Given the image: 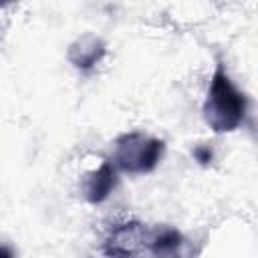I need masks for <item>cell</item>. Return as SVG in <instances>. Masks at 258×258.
<instances>
[{
	"instance_id": "obj_1",
	"label": "cell",
	"mask_w": 258,
	"mask_h": 258,
	"mask_svg": "<svg viewBox=\"0 0 258 258\" xmlns=\"http://www.w3.org/2000/svg\"><path fill=\"white\" fill-rule=\"evenodd\" d=\"M202 113L214 133L236 131L246 121L248 97L234 85L222 62H218L214 69Z\"/></svg>"
},
{
	"instance_id": "obj_2",
	"label": "cell",
	"mask_w": 258,
	"mask_h": 258,
	"mask_svg": "<svg viewBox=\"0 0 258 258\" xmlns=\"http://www.w3.org/2000/svg\"><path fill=\"white\" fill-rule=\"evenodd\" d=\"M163 153H165V143L161 139L139 131H131L117 137L113 145L111 163L115 165L117 171L143 175L159 165Z\"/></svg>"
},
{
	"instance_id": "obj_3",
	"label": "cell",
	"mask_w": 258,
	"mask_h": 258,
	"mask_svg": "<svg viewBox=\"0 0 258 258\" xmlns=\"http://www.w3.org/2000/svg\"><path fill=\"white\" fill-rule=\"evenodd\" d=\"M149 230L135 218L115 222L103 242V250L109 258H135L147 250Z\"/></svg>"
},
{
	"instance_id": "obj_4",
	"label": "cell",
	"mask_w": 258,
	"mask_h": 258,
	"mask_svg": "<svg viewBox=\"0 0 258 258\" xmlns=\"http://www.w3.org/2000/svg\"><path fill=\"white\" fill-rule=\"evenodd\" d=\"M147 250L153 258H194L189 240L171 226H159L147 236Z\"/></svg>"
},
{
	"instance_id": "obj_5",
	"label": "cell",
	"mask_w": 258,
	"mask_h": 258,
	"mask_svg": "<svg viewBox=\"0 0 258 258\" xmlns=\"http://www.w3.org/2000/svg\"><path fill=\"white\" fill-rule=\"evenodd\" d=\"M105 52H107V46H105L103 38L93 32H85L75 42H71L67 56L75 69L89 73L103 60Z\"/></svg>"
},
{
	"instance_id": "obj_6",
	"label": "cell",
	"mask_w": 258,
	"mask_h": 258,
	"mask_svg": "<svg viewBox=\"0 0 258 258\" xmlns=\"http://www.w3.org/2000/svg\"><path fill=\"white\" fill-rule=\"evenodd\" d=\"M117 181H119V171L115 169V165L111 161H101L85 177L83 196L91 204H101V202H105L111 196V191L115 189Z\"/></svg>"
},
{
	"instance_id": "obj_7",
	"label": "cell",
	"mask_w": 258,
	"mask_h": 258,
	"mask_svg": "<svg viewBox=\"0 0 258 258\" xmlns=\"http://www.w3.org/2000/svg\"><path fill=\"white\" fill-rule=\"evenodd\" d=\"M194 157H196V161L198 163H202V165H210L212 163V159H214V151H212V147L210 145H198V147H194Z\"/></svg>"
},
{
	"instance_id": "obj_8",
	"label": "cell",
	"mask_w": 258,
	"mask_h": 258,
	"mask_svg": "<svg viewBox=\"0 0 258 258\" xmlns=\"http://www.w3.org/2000/svg\"><path fill=\"white\" fill-rule=\"evenodd\" d=\"M0 258H16V254H14V250L10 246L0 244Z\"/></svg>"
}]
</instances>
